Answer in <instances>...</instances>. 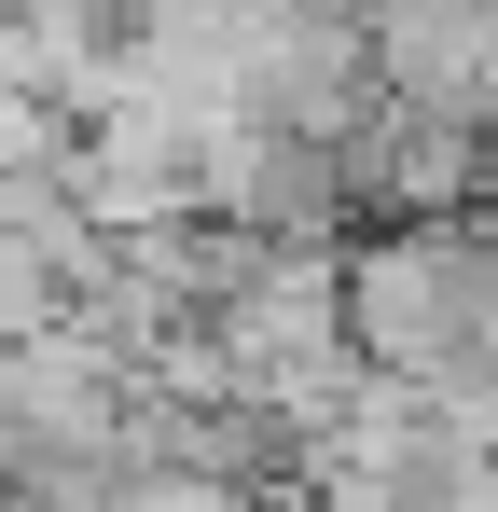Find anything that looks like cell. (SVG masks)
<instances>
[{
	"mask_svg": "<svg viewBox=\"0 0 498 512\" xmlns=\"http://www.w3.org/2000/svg\"><path fill=\"white\" fill-rule=\"evenodd\" d=\"M291 14H305V0H125V56H153V70H222V84H236Z\"/></svg>",
	"mask_w": 498,
	"mask_h": 512,
	"instance_id": "6da1fadb",
	"label": "cell"
},
{
	"mask_svg": "<svg viewBox=\"0 0 498 512\" xmlns=\"http://www.w3.org/2000/svg\"><path fill=\"white\" fill-rule=\"evenodd\" d=\"M0 14H14V0H0Z\"/></svg>",
	"mask_w": 498,
	"mask_h": 512,
	"instance_id": "7a4b0ae2",
	"label": "cell"
}]
</instances>
